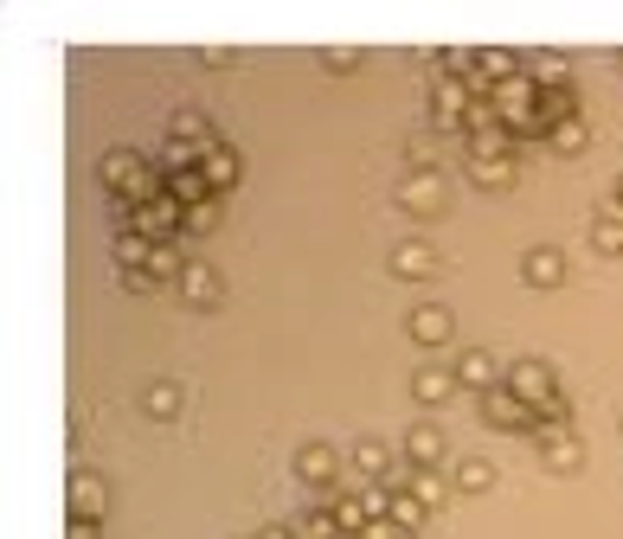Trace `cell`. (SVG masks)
Instances as JSON below:
<instances>
[{"mask_svg": "<svg viewBox=\"0 0 623 539\" xmlns=\"http://www.w3.org/2000/svg\"><path fill=\"white\" fill-rule=\"evenodd\" d=\"M97 180H103V193H110V200H136V205H148L154 193H161V180H154L148 154H136V148H103Z\"/></svg>", "mask_w": 623, "mask_h": 539, "instance_id": "1", "label": "cell"}, {"mask_svg": "<svg viewBox=\"0 0 623 539\" xmlns=\"http://www.w3.org/2000/svg\"><path fill=\"white\" fill-rule=\"evenodd\" d=\"M399 205H406L412 218H437V212L450 205V187H444V174H437V167H412V174L399 180Z\"/></svg>", "mask_w": 623, "mask_h": 539, "instance_id": "2", "label": "cell"}, {"mask_svg": "<svg viewBox=\"0 0 623 539\" xmlns=\"http://www.w3.org/2000/svg\"><path fill=\"white\" fill-rule=\"evenodd\" d=\"M508 392L540 411V404L559 399V379H553V366H547V360H514V366H508Z\"/></svg>", "mask_w": 623, "mask_h": 539, "instance_id": "3", "label": "cell"}, {"mask_svg": "<svg viewBox=\"0 0 623 539\" xmlns=\"http://www.w3.org/2000/svg\"><path fill=\"white\" fill-rule=\"evenodd\" d=\"M470 103H476V90H470L463 77H437V84H431V123H437V129H457V135H463Z\"/></svg>", "mask_w": 623, "mask_h": 539, "instance_id": "4", "label": "cell"}, {"mask_svg": "<svg viewBox=\"0 0 623 539\" xmlns=\"http://www.w3.org/2000/svg\"><path fill=\"white\" fill-rule=\"evenodd\" d=\"M483 417L495 424V430H521V437H534V430H540V411H534V404H521L508 386L483 399Z\"/></svg>", "mask_w": 623, "mask_h": 539, "instance_id": "5", "label": "cell"}, {"mask_svg": "<svg viewBox=\"0 0 623 539\" xmlns=\"http://www.w3.org/2000/svg\"><path fill=\"white\" fill-rule=\"evenodd\" d=\"M180 302L187 309H219V296H225V283H219V270L207 264V258H187V270H180Z\"/></svg>", "mask_w": 623, "mask_h": 539, "instance_id": "6", "label": "cell"}, {"mask_svg": "<svg viewBox=\"0 0 623 539\" xmlns=\"http://www.w3.org/2000/svg\"><path fill=\"white\" fill-rule=\"evenodd\" d=\"M200 174H207V187H212V200H225L238 180H245V154L232 148V141H212L207 148V161H200Z\"/></svg>", "mask_w": 623, "mask_h": 539, "instance_id": "7", "label": "cell"}, {"mask_svg": "<svg viewBox=\"0 0 623 539\" xmlns=\"http://www.w3.org/2000/svg\"><path fill=\"white\" fill-rule=\"evenodd\" d=\"M457 379H463V392H501L508 386V373L495 366V353L488 347H470V353H457Z\"/></svg>", "mask_w": 623, "mask_h": 539, "instance_id": "8", "label": "cell"}, {"mask_svg": "<svg viewBox=\"0 0 623 539\" xmlns=\"http://www.w3.org/2000/svg\"><path fill=\"white\" fill-rule=\"evenodd\" d=\"M341 463L347 456H335V443H302V450H296V475H302L309 488H335V481H341ZM335 494H341V488H335Z\"/></svg>", "mask_w": 623, "mask_h": 539, "instance_id": "9", "label": "cell"}, {"mask_svg": "<svg viewBox=\"0 0 623 539\" xmlns=\"http://www.w3.org/2000/svg\"><path fill=\"white\" fill-rule=\"evenodd\" d=\"M534 450H540V463H547V469H559V475H572L578 463H585L578 437H572V430H559V424H540V430H534Z\"/></svg>", "mask_w": 623, "mask_h": 539, "instance_id": "10", "label": "cell"}, {"mask_svg": "<svg viewBox=\"0 0 623 539\" xmlns=\"http://www.w3.org/2000/svg\"><path fill=\"white\" fill-rule=\"evenodd\" d=\"M65 501H71V521H103V507H110V488H103L90 469H71Z\"/></svg>", "mask_w": 623, "mask_h": 539, "instance_id": "11", "label": "cell"}, {"mask_svg": "<svg viewBox=\"0 0 623 539\" xmlns=\"http://www.w3.org/2000/svg\"><path fill=\"white\" fill-rule=\"evenodd\" d=\"M463 174H470V187H483V193H514V180H521L514 154H501V161H483V154H463Z\"/></svg>", "mask_w": 623, "mask_h": 539, "instance_id": "12", "label": "cell"}, {"mask_svg": "<svg viewBox=\"0 0 623 539\" xmlns=\"http://www.w3.org/2000/svg\"><path fill=\"white\" fill-rule=\"evenodd\" d=\"M521 283H527V289H559V283H565V251H553V245L521 251Z\"/></svg>", "mask_w": 623, "mask_h": 539, "instance_id": "13", "label": "cell"}, {"mask_svg": "<svg viewBox=\"0 0 623 539\" xmlns=\"http://www.w3.org/2000/svg\"><path fill=\"white\" fill-rule=\"evenodd\" d=\"M457 392H463L457 366H437V360H431V366H418V373H412V399L418 404H450Z\"/></svg>", "mask_w": 623, "mask_h": 539, "instance_id": "14", "label": "cell"}, {"mask_svg": "<svg viewBox=\"0 0 623 539\" xmlns=\"http://www.w3.org/2000/svg\"><path fill=\"white\" fill-rule=\"evenodd\" d=\"M406 328H412V340H418V347H444V340L457 335V315H450L444 302H418Z\"/></svg>", "mask_w": 623, "mask_h": 539, "instance_id": "15", "label": "cell"}, {"mask_svg": "<svg viewBox=\"0 0 623 539\" xmlns=\"http://www.w3.org/2000/svg\"><path fill=\"white\" fill-rule=\"evenodd\" d=\"M393 276H406V283H424V276H437V251H431L424 238H406V245H393Z\"/></svg>", "mask_w": 623, "mask_h": 539, "instance_id": "16", "label": "cell"}, {"mask_svg": "<svg viewBox=\"0 0 623 539\" xmlns=\"http://www.w3.org/2000/svg\"><path fill=\"white\" fill-rule=\"evenodd\" d=\"M347 463H353V475H360V481H386V475H393V463H399V456H393V450H386V443H373V437H360V443H353V450H347Z\"/></svg>", "mask_w": 623, "mask_h": 539, "instance_id": "17", "label": "cell"}, {"mask_svg": "<svg viewBox=\"0 0 623 539\" xmlns=\"http://www.w3.org/2000/svg\"><path fill=\"white\" fill-rule=\"evenodd\" d=\"M167 141H194V148H212V141H225V135L212 129L200 110H174V116H167Z\"/></svg>", "mask_w": 623, "mask_h": 539, "instance_id": "18", "label": "cell"}, {"mask_svg": "<svg viewBox=\"0 0 623 539\" xmlns=\"http://www.w3.org/2000/svg\"><path fill=\"white\" fill-rule=\"evenodd\" d=\"M406 456L424 463V469H444V430L437 424H412L406 430Z\"/></svg>", "mask_w": 623, "mask_h": 539, "instance_id": "19", "label": "cell"}, {"mask_svg": "<svg viewBox=\"0 0 623 539\" xmlns=\"http://www.w3.org/2000/svg\"><path fill=\"white\" fill-rule=\"evenodd\" d=\"M527 77H534L540 90H553V84H572V59H565V52H527Z\"/></svg>", "mask_w": 623, "mask_h": 539, "instance_id": "20", "label": "cell"}, {"mask_svg": "<svg viewBox=\"0 0 623 539\" xmlns=\"http://www.w3.org/2000/svg\"><path fill=\"white\" fill-rule=\"evenodd\" d=\"M540 116H547V129H553V123H572V116H585V110H578V84H553V90H540Z\"/></svg>", "mask_w": 623, "mask_h": 539, "instance_id": "21", "label": "cell"}, {"mask_svg": "<svg viewBox=\"0 0 623 539\" xmlns=\"http://www.w3.org/2000/svg\"><path fill=\"white\" fill-rule=\"evenodd\" d=\"M180 404H187V392H180L174 379H154V386L141 392V411H148V417H161V424H167V417H180Z\"/></svg>", "mask_w": 623, "mask_h": 539, "instance_id": "22", "label": "cell"}, {"mask_svg": "<svg viewBox=\"0 0 623 539\" xmlns=\"http://www.w3.org/2000/svg\"><path fill=\"white\" fill-rule=\"evenodd\" d=\"M450 481H457L463 494H483V488H495V463H488V456H463V463L450 469Z\"/></svg>", "mask_w": 623, "mask_h": 539, "instance_id": "23", "label": "cell"}, {"mask_svg": "<svg viewBox=\"0 0 623 539\" xmlns=\"http://www.w3.org/2000/svg\"><path fill=\"white\" fill-rule=\"evenodd\" d=\"M335 521H341V534H366V527H373L379 514H373V507H366V501H360V494L347 488V494H335Z\"/></svg>", "mask_w": 623, "mask_h": 539, "instance_id": "24", "label": "cell"}, {"mask_svg": "<svg viewBox=\"0 0 623 539\" xmlns=\"http://www.w3.org/2000/svg\"><path fill=\"white\" fill-rule=\"evenodd\" d=\"M386 521H393L399 534H418V527L431 521V507H424L418 494H406V488H393V514H386Z\"/></svg>", "mask_w": 623, "mask_h": 539, "instance_id": "25", "label": "cell"}, {"mask_svg": "<svg viewBox=\"0 0 623 539\" xmlns=\"http://www.w3.org/2000/svg\"><path fill=\"white\" fill-rule=\"evenodd\" d=\"M296 534L302 539H341V521H335V507H302V514H296Z\"/></svg>", "mask_w": 623, "mask_h": 539, "instance_id": "26", "label": "cell"}, {"mask_svg": "<svg viewBox=\"0 0 623 539\" xmlns=\"http://www.w3.org/2000/svg\"><path fill=\"white\" fill-rule=\"evenodd\" d=\"M585 141H591V123H585V116H572V123H553V135H547V148H553V154H578Z\"/></svg>", "mask_w": 623, "mask_h": 539, "instance_id": "27", "label": "cell"}, {"mask_svg": "<svg viewBox=\"0 0 623 539\" xmlns=\"http://www.w3.org/2000/svg\"><path fill=\"white\" fill-rule=\"evenodd\" d=\"M148 258H154V238H141V231L116 238V270H148Z\"/></svg>", "mask_w": 623, "mask_h": 539, "instance_id": "28", "label": "cell"}, {"mask_svg": "<svg viewBox=\"0 0 623 539\" xmlns=\"http://www.w3.org/2000/svg\"><path fill=\"white\" fill-rule=\"evenodd\" d=\"M591 245H598V251H623V212L618 205L591 218Z\"/></svg>", "mask_w": 623, "mask_h": 539, "instance_id": "29", "label": "cell"}, {"mask_svg": "<svg viewBox=\"0 0 623 539\" xmlns=\"http://www.w3.org/2000/svg\"><path fill=\"white\" fill-rule=\"evenodd\" d=\"M219 218H225V200L187 205V238H207V231H219Z\"/></svg>", "mask_w": 623, "mask_h": 539, "instance_id": "30", "label": "cell"}, {"mask_svg": "<svg viewBox=\"0 0 623 539\" xmlns=\"http://www.w3.org/2000/svg\"><path fill=\"white\" fill-rule=\"evenodd\" d=\"M315 59H322V71H335V77H347V71H360V59H366V52H360V46H322Z\"/></svg>", "mask_w": 623, "mask_h": 539, "instance_id": "31", "label": "cell"}, {"mask_svg": "<svg viewBox=\"0 0 623 539\" xmlns=\"http://www.w3.org/2000/svg\"><path fill=\"white\" fill-rule=\"evenodd\" d=\"M116 276H123V289H136V296H154V289H161L148 270H116Z\"/></svg>", "mask_w": 623, "mask_h": 539, "instance_id": "32", "label": "cell"}, {"mask_svg": "<svg viewBox=\"0 0 623 539\" xmlns=\"http://www.w3.org/2000/svg\"><path fill=\"white\" fill-rule=\"evenodd\" d=\"M200 65L225 71V65H238V52H232V46H200Z\"/></svg>", "mask_w": 623, "mask_h": 539, "instance_id": "33", "label": "cell"}, {"mask_svg": "<svg viewBox=\"0 0 623 539\" xmlns=\"http://www.w3.org/2000/svg\"><path fill=\"white\" fill-rule=\"evenodd\" d=\"M360 539H406V534H399L393 521H373V527H366V534H360Z\"/></svg>", "mask_w": 623, "mask_h": 539, "instance_id": "34", "label": "cell"}, {"mask_svg": "<svg viewBox=\"0 0 623 539\" xmlns=\"http://www.w3.org/2000/svg\"><path fill=\"white\" fill-rule=\"evenodd\" d=\"M65 539H103V534H97V521H71Z\"/></svg>", "mask_w": 623, "mask_h": 539, "instance_id": "35", "label": "cell"}, {"mask_svg": "<svg viewBox=\"0 0 623 539\" xmlns=\"http://www.w3.org/2000/svg\"><path fill=\"white\" fill-rule=\"evenodd\" d=\"M258 539H302V534H296V527H264Z\"/></svg>", "mask_w": 623, "mask_h": 539, "instance_id": "36", "label": "cell"}, {"mask_svg": "<svg viewBox=\"0 0 623 539\" xmlns=\"http://www.w3.org/2000/svg\"><path fill=\"white\" fill-rule=\"evenodd\" d=\"M618 212H623V174H618Z\"/></svg>", "mask_w": 623, "mask_h": 539, "instance_id": "37", "label": "cell"}, {"mask_svg": "<svg viewBox=\"0 0 623 539\" xmlns=\"http://www.w3.org/2000/svg\"><path fill=\"white\" fill-rule=\"evenodd\" d=\"M341 539H360V534H341Z\"/></svg>", "mask_w": 623, "mask_h": 539, "instance_id": "38", "label": "cell"}, {"mask_svg": "<svg viewBox=\"0 0 623 539\" xmlns=\"http://www.w3.org/2000/svg\"><path fill=\"white\" fill-rule=\"evenodd\" d=\"M618 71H623V52H618Z\"/></svg>", "mask_w": 623, "mask_h": 539, "instance_id": "39", "label": "cell"}, {"mask_svg": "<svg viewBox=\"0 0 623 539\" xmlns=\"http://www.w3.org/2000/svg\"><path fill=\"white\" fill-rule=\"evenodd\" d=\"M618 424H623V411H618Z\"/></svg>", "mask_w": 623, "mask_h": 539, "instance_id": "40", "label": "cell"}, {"mask_svg": "<svg viewBox=\"0 0 623 539\" xmlns=\"http://www.w3.org/2000/svg\"><path fill=\"white\" fill-rule=\"evenodd\" d=\"M406 539H418V534H406Z\"/></svg>", "mask_w": 623, "mask_h": 539, "instance_id": "41", "label": "cell"}]
</instances>
